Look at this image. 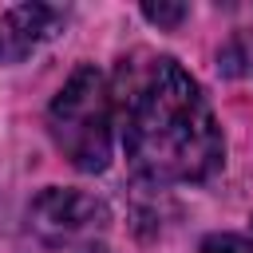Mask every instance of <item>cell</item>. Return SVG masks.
Here are the masks:
<instances>
[{
    "mask_svg": "<svg viewBox=\"0 0 253 253\" xmlns=\"http://www.w3.org/2000/svg\"><path fill=\"white\" fill-rule=\"evenodd\" d=\"M115 126L126 162L154 186L210 182L225 162V138L198 79L174 55H134L119 67Z\"/></svg>",
    "mask_w": 253,
    "mask_h": 253,
    "instance_id": "obj_1",
    "label": "cell"
},
{
    "mask_svg": "<svg viewBox=\"0 0 253 253\" xmlns=\"http://www.w3.org/2000/svg\"><path fill=\"white\" fill-rule=\"evenodd\" d=\"M47 130L59 154L83 170L103 174L115 150V95L95 63H79L47 107Z\"/></svg>",
    "mask_w": 253,
    "mask_h": 253,
    "instance_id": "obj_2",
    "label": "cell"
},
{
    "mask_svg": "<svg viewBox=\"0 0 253 253\" xmlns=\"http://www.w3.org/2000/svg\"><path fill=\"white\" fill-rule=\"evenodd\" d=\"M28 229L55 253H103L111 233V210L103 198L75 186H47L28 206Z\"/></svg>",
    "mask_w": 253,
    "mask_h": 253,
    "instance_id": "obj_3",
    "label": "cell"
},
{
    "mask_svg": "<svg viewBox=\"0 0 253 253\" xmlns=\"http://www.w3.org/2000/svg\"><path fill=\"white\" fill-rule=\"evenodd\" d=\"M63 8L55 4H16L0 16V63H24L43 43L63 32Z\"/></svg>",
    "mask_w": 253,
    "mask_h": 253,
    "instance_id": "obj_4",
    "label": "cell"
},
{
    "mask_svg": "<svg viewBox=\"0 0 253 253\" xmlns=\"http://www.w3.org/2000/svg\"><path fill=\"white\" fill-rule=\"evenodd\" d=\"M217 63L225 75H249L253 71V36L249 32H237L221 51H217Z\"/></svg>",
    "mask_w": 253,
    "mask_h": 253,
    "instance_id": "obj_5",
    "label": "cell"
},
{
    "mask_svg": "<svg viewBox=\"0 0 253 253\" xmlns=\"http://www.w3.org/2000/svg\"><path fill=\"white\" fill-rule=\"evenodd\" d=\"M198 253H253V241L241 233H210Z\"/></svg>",
    "mask_w": 253,
    "mask_h": 253,
    "instance_id": "obj_6",
    "label": "cell"
},
{
    "mask_svg": "<svg viewBox=\"0 0 253 253\" xmlns=\"http://www.w3.org/2000/svg\"><path fill=\"white\" fill-rule=\"evenodd\" d=\"M142 16L150 24H158V28H178L190 16V8L186 4H142Z\"/></svg>",
    "mask_w": 253,
    "mask_h": 253,
    "instance_id": "obj_7",
    "label": "cell"
},
{
    "mask_svg": "<svg viewBox=\"0 0 253 253\" xmlns=\"http://www.w3.org/2000/svg\"><path fill=\"white\" fill-rule=\"evenodd\" d=\"M249 241H253V237H249Z\"/></svg>",
    "mask_w": 253,
    "mask_h": 253,
    "instance_id": "obj_8",
    "label": "cell"
}]
</instances>
